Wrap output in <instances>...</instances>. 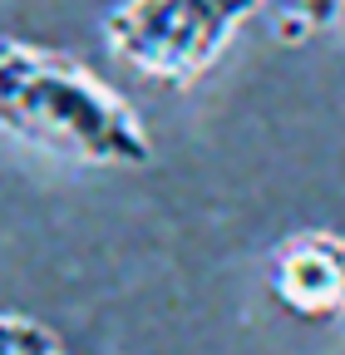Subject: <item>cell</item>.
Segmentation results:
<instances>
[{
  "instance_id": "5",
  "label": "cell",
  "mask_w": 345,
  "mask_h": 355,
  "mask_svg": "<svg viewBox=\"0 0 345 355\" xmlns=\"http://www.w3.org/2000/svg\"><path fill=\"white\" fill-rule=\"evenodd\" d=\"M281 6H286V30L301 35V30L330 25V20L345 10V0H281Z\"/></svg>"
},
{
  "instance_id": "3",
  "label": "cell",
  "mask_w": 345,
  "mask_h": 355,
  "mask_svg": "<svg viewBox=\"0 0 345 355\" xmlns=\"http://www.w3.org/2000/svg\"><path fill=\"white\" fill-rule=\"evenodd\" d=\"M272 296L296 321L345 316V237L330 227L291 232L272 257Z\"/></svg>"
},
{
  "instance_id": "2",
  "label": "cell",
  "mask_w": 345,
  "mask_h": 355,
  "mask_svg": "<svg viewBox=\"0 0 345 355\" xmlns=\"http://www.w3.org/2000/svg\"><path fill=\"white\" fill-rule=\"evenodd\" d=\"M262 6L267 0H123L104 20V40L123 69L163 89H188Z\"/></svg>"
},
{
  "instance_id": "4",
  "label": "cell",
  "mask_w": 345,
  "mask_h": 355,
  "mask_svg": "<svg viewBox=\"0 0 345 355\" xmlns=\"http://www.w3.org/2000/svg\"><path fill=\"white\" fill-rule=\"evenodd\" d=\"M0 355H69L64 340L39 326L35 316H20V311H0Z\"/></svg>"
},
{
  "instance_id": "1",
  "label": "cell",
  "mask_w": 345,
  "mask_h": 355,
  "mask_svg": "<svg viewBox=\"0 0 345 355\" xmlns=\"http://www.w3.org/2000/svg\"><path fill=\"white\" fill-rule=\"evenodd\" d=\"M0 128L79 168H148L153 133L89 64L35 40L0 35Z\"/></svg>"
}]
</instances>
